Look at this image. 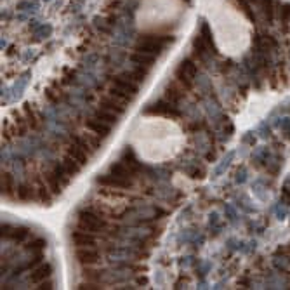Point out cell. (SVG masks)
Here are the masks:
<instances>
[{"instance_id": "obj_1", "label": "cell", "mask_w": 290, "mask_h": 290, "mask_svg": "<svg viewBox=\"0 0 290 290\" xmlns=\"http://www.w3.org/2000/svg\"><path fill=\"white\" fill-rule=\"evenodd\" d=\"M77 228L89 233H108L111 224L104 214L97 212L96 209H84L77 214Z\"/></svg>"}, {"instance_id": "obj_2", "label": "cell", "mask_w": 290, "mask_h": 290, "mask_svg": "<svg viewBox=\"0 0 290 290\" xmlns=\"http://www.w3.org/2000/svg\"><path fill=\"white\" fill-rule=\"evenodd\" d=\"M97 184L111 188V190H113V188L115 190H129V188L134 186V181H132V177H124V176H118V174L108 172L97 177Z\"/></svg>"}, {"instance_id": "obj_3", "label": "cell", "mask_w": 290, "mask_h": 290, "mask_svg": "<svg viewBox=\"0 0 290 290\" xmlns=\"http://www.w3.org/2000/svg\"><path fill=\"white\" fill-rule=\"evenodd\" d=\"M196 75V64L193 63V59H183L181 61V64L177 66V71H176V78L181 82V84L184 85L186 89L191 87V80L195 78Z\"/></svg>"}, {"instance_id": "obj_4", "label": "cell", "mask_w": 290, "mask_h": 290, "mask_svg": "<svg viewBox=\"0 0 290 290\" xmlns=\"http://www.w3.org/2000/svg\"><path fill=\"white\" fill-rule=\"evenodd\" d=\"M75 257L80 264L94 266L101 261V254L96 247H77L75 250Z\"/></svg>"}, {"instance_id": "obj_5", "label": "cell", "mask_w": 290, "mask_h": 290, "mask_svg": "<svg viewBox=\"0 0 290 290\" xmlns=\"http://www.w3.org/2000/svg\"><path fill=\"white\" fill-rule=\"evenodd\" d=\"M85 127L97 137H108L111 132V125L103 120H99V118H96V117L87 118V120H85Z\"/></svg>"}, {"instance_id": "obj_6", "label": "cell", "mask_w": 290, "mask_h": 290, "mask_svg": "<svg viewBox=\"0 0 290 290\" xmlns=\"http://www.w3.org/2000/svg\"><path fill=\"white\" fill-rule=\"evenodd\" d=\"M71 240L77 247H96L97 245V236L94 233L84 231V229H78V231L71 233Z\"/></svg>"}, {"instance_id": "obj_7", "label": "cell", "mask_w": 290, "mask_h": 290, "mask_svg": "<svg viewBox=\"0 0 290 290\" xmlns=\"http://www.w3.org/2000/svg\"><path fill=\"white\" fill-rule=\"evenodd\" d=\"M129 59L136 64V66H141V68H146V70H150L151 66L155 64V61H157V58L151 54H144V52H132V54L129 56Z\"/></svg>"}, {"instance_id": "obj_8", "label": "cell", "mask_w": 290, "mask_h": 290, "mask_svg": "<svg viewBox=\"0 0 290 290\" xmlns=\"http://www.w3.org/2000/svg\"><path fill=\"white\" fill-rule=\"evenodd\" d=\"M66 155H70L71 158H75V160H77L80 165H87V163H89V153L82 150V148L78 146L77 143H73V141H70V144H68Z\"/></svg>"}, {"instance_id": "obj_9", "label": "cell", "mask_w": 290, "mask_h": 290, "mask_svg": "<svg viewBox=\"0 0 290 290\" xmlns=\"http://www.w3.org/2000/svg\"><path fill=\"white\" fill-rule=\"evenodd\" d=\"M122 101H118L117 97H103L101 99V103H99V108H103V110H108V111H111V113H115V115H124V111H125V108L122 106Z\"/></svg>"}, {"instance_id": "obj_10", "label": "cell", "mask_w": 290, "mask_h": 290, "mask_svg": "<svg viewBox=\"0 0 290 290\" xmlns=\"http://www.w3.org/2000/svg\"><path fill=\"white\" fill-rule=\"evenodd\" d=\"M2 235H5V236H11V238H14V240H25V238H28L32 233H30V229H26V228H21V226H18V228H11V226H4L2 228Z\"/></svg>"}, {"instance_id": "obj_11", "label": "cell", "mask_w": 290, "mask_h": 290, "mask_svg": "<svg viewBox=\"0 0 290 290\" xmlns=\"http://www.w3.org/2000/svg\"><path fill=\"white\" fill-rule=\"evenodd\" d=\"M23 113H25V120H26V124H28V127H32V129L40 127V115L30 106V104H25Z\"/></svg>"}, {"instance_id": "obj_12", "label": "cell", "mask_w": 290, "mask_h": 290, "mask_svg": "<svg viewBox=\"0 0 290 290\" xmlns=\"http://www.w3.org/2000/svg\"><path fill=\"white\" fill-rule=\"evenodd\" d=\"M61 163H63V167H64V170H66V172L70 174L71 177L77 176V174L82 170V167H84V165H80V163H78L75 158H71L70 155H66V157H64V160H63Z\"/></svg>"}, {"instance_id": "obj_13", "label": "cell", "mask_w": 290, "mask_h": 290, "mask_svg": "<svg viewBox=\"0 0 290 290\" xmlns=\"http://www.w3.org/2000/svg\"><path fill=\"white\" fill-rule=\"evenodd\" d=\"M94 117L99 118V120H103V122H106V124H110V125H113L115 122L118 120V115L111 113V111H108V110H103V108H99V110L96 111Z\"/></svg>"}, {"instance_id": "obj_14", "label": "cell", "mask_w": 290, "mask_h": 290, "mask_svg": "<svg viewBox=\"0 0 290 290\" xmlns=\"http://www.w3.org/2000/svg\"><path fill=\"white\" fill-rule=\"evenodd\" d=\"M51 271H52V268L49 264L47 266H42L40 269H37V271L32 275V280H33L35 283H40L42 280H45L47 276H51Z\"/></svg>"}, {"instance_id": "obj_15", "label": "cell", "mask_w": 290, "mask_h": 290, "mask_svg": "<svg viewBox=\"0 0 290 290\" xmlns=\"http://www.w3.org/2000/svg\"><path fill=\"white\" fill-rule=\"evenodd\" d=\"M275 266L278 269H282V271H285V269L290 266V259H287V257H276V259H275Z\"/></svg>"}]
</instances>
